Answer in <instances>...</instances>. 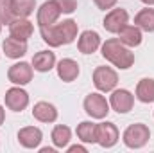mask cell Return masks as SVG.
Segmentation results:
<instances>
[{
	"label": "cell",
	"mask_w": 154,
	"mask_h": 153,
	"mask_svg": "<svg viewBox=\"0 0 154 153\" xmlns=\"http://www.w3.org/2000/svg\"><path fill=\"white\" fill-rule=\"evenodd\" d=\"M116 2H118V0H93V4H95L99 9H102V11H106V9H113Z\"/></svg>",
	"instance_id": "obj_28"
},
{
	"label": "cell",
	"mask_w": 154,
	"mask_h": 153,
	"mask_svg": "<svg viewBox=\"0 0 154 153\" xmlns=\"http://www.w3.org/2000/svg\"><path fill=\"white\" fill-rule=\"evenodd\" d=\"M75 151L86 153V148H84V146H81V144H75V146H70V148H68V153H75Z\"/></svg>",
	"instance_id": "obj_29"
},
{
	"label": "cell",
	"mask_w": 154,
	"mask_h": 153,
	"mask_svg": "<svg viewBox=\"0 0 154 153\" xmlns=\"http://www.w3.org/2000/svg\"><path fill=\"white\" fill-rule=\"evenodd\" d=\"M32 117L39 122H56L57 121V108L48 101H39L32 108Z\"/></svg>",
	"instance_id": "obj_14"
},
{
	"label": "cell",
	"mask_w": 154,
	"mask_h": 153,
	"mask_svg": "<svg viewBox=\"0 0 154 153\" xmlns=\"http://www.w3.org/2000/svg\"><path fill=\"white\" fill-rule=\"evenodd\" d=\"M56 67V54L52 50H39L32 56V69L38 72H48Z\"/></svg>",
	"instance_id": "obj_16"
},
{
	"label": "cell",
	"mask_w": 154,
	"mask_h": 153,
	"mask_svg": "<svg viewBox=\"0 0 154 153\" xmlns=\"http://www.w3.org/2000/svg\"><path fill=\"white\" fill-rule=\"evenodd\" d=\"M11 4H13V13L18 18H27L36 9V0H11Z\"/></svg>",
	"instance_id": "obj_24"
},
{
	"label": "cell",
	"mask_w": 154,
	"mask_h": 153,
	"mask_svg": "<svg viewBox=\"0 0 154 153\" xmlns=\"http://www.w3.org/2000/svg\"><path fill=\"white\" fill-rule=\"evenodd\" d=\"M149 139H151V130H149V126L143 124V122H134V124L127 126L125 132H124V135H122L124 144H125L127 148H131V150H140V148H143V146L149 142Z\"/></svg>",
	"instance_id": "obj_2"
},
{
	"label": "cell",
	"mask_w": 154,
	"mask_h": 153,
	"mask_svg": "<svg viewBox=\"0 0 154 153\" xmlns=\"http://www.w3.org/2000/svg\"><path fill=\"white\" fill-rule=\"evenodd\" d=\"M50 139H52L56 148L63 150V148L68 146V142L72 139V130L68 126H65V124H57V126H54V130L50 133Z\"/></svg>",
	"instance_id": "obj_23"
},
{
	"label": "cell",
	"mask_w": 154,
	"mask_h": 153,
	"mask_svg": "<svg viewBox=\"0 0 154 153\" xmlns=\"http://www.w3.org/2000/svg\"><path fill=\"white\" fill-rule=\"evenodd\" d=\"M134 25L145 33H154V9L151 5L140 9L134 16Z\"/></svg>",
	"instance_id": "obj_21"
},
{
	"label": "cell",
	"mask_w": 154,
	"mask_h": 153,
	"mask_svg": "<svg viewBox=\"0 0 154 153\" xmlns=\"http://www.w3.org/2000/svg\"><path fill=\"white\" fill-rule=\"evenodd\" d=\"M77 139L84 144H95L97 142V124L91 121H82L77 124Z\"/></svg>",
	"instance_id": "obj_19"
},
{
	"label": "cell",
	"mask_w": 154,
	"mask_h": 153,
	"mask_svg": "<svg viewBox=\"0 0 154 153\" xmlns=\"http://www.w3.org/2000/svg\"><path fill=\"white\" fill-rule=\"evenodd\" d=\"M118 83V74L111 67L100 65L93 70V85L99 92H111Z\"/></svg>",
	"instance_id": "obj_4"
},
{
	"label": "cell",
	"mask_w": 154,
	"mask_h": 153,
	"mask_svg": "<svg viewBox=\"0 0 154 153\" xmlns=\"http://www.w3.org/2000/svg\"><path fill=\"white\" fill-rule=\"evenodd\" d=\"M2 49H4V52H5L7 58L20 60L27 52V41H22V40H16V38H13V36H9V38L4 40Z\"/></svg>",
	"instance_id": "obj_17"
},
{
	"label": "cell",
	"mask_w": 154,
	"mask_h": 153,
	"mask_svg": "<svg viewBox=\"0 0 154 153\" xmlns=\"http://www.w3.org/2000/svg\"><path fill=\"white\" fill-rule=\"evenodd\" d=\"M41 139H43V133L36 126H25L18 132V142L27 150H36L41 144Z\"/></svg>",
	"instance_id": "obj_12"
},
{
	"label": "cell",
	"mask_w": 154,
	"mask_h": 153,
	"mask_svg": "<svg viewBox=\"0 0 154 153\" xmlns=\"http://www.w3.org/2000/svg\"><path fill=\"white\" fill-rule=\"evenodd\" d=\"M109 106L115 110L116 114H127V112H131L133 106H134V96H133L129 90H125V88L111 90Z\"/></svg>",
	"instance_id": "obj_5"
},
{
	"label": "cell",
	"mask_w": 154,
	"mask_h": 153,
	"mask_svg": "<svg viewBox=\"0 0 154 153\" xmlns=\"http://www.w3.org/2000/svg\"><path fill=\"white\" fill-rule=\"evenodd\" d=\"M136 99L142 103H154V79L143 77L136 85Z\"/></svg>",
	"instance_id": "obj_22"
},
{
	"label": "cell",
	"mask_w": 154,
	"mask_h": 153,
	"mask_svg": "<svg viewBox=\"0 0 154 153\" xmlns=\"http://www.w3.org/2000/svg\"><path fill=\"white\" fill-rule=\"evenodd\" d=\"M145 5H154V0H142Z\"/></svg>",
	"instance_id": "obj_32"
},
{
	"label": "cell",
	"mask_w": 154,
	"mask_h": 153,
	"mask_svg": "<svg viewBox=\"0 0 154 153\" xmlns=\"http://www.w3.org/2000/svg\"><path fill=\"white\" fill-rule=\"evenodd\" d=\"M118 128H116L115 122H99L97 124V144L102 146V148H113L116 142H118Z\"/></svg>",
	"instance_id": "obj_6"
},
{
	"label": "cell",
	"mask_w": 154,
	"mask_h": 153,
	"mask_svg": "<svg viewBox=\"0 0 154 153\" xmlns=\"http://www.w3.org/2000/svg\"><path fill=\"white\" fill-rule=\"evenodd\" d=\"M7 27H9V36H13L16 40H22V41H27L32 36V33H34V25L27 18H18L16 16Z\"/></svg>",
	"instance_id": "obj_11"
},
{
	"label": "cell",
	"mask_w": 154,
	"mask_h": 153,
	"mask_svg": "<svg viewBox=\"0 0 154 153\" xmlns=\"http://www.w3.org/2000/svg\"><path fill=\"white\" fill-rule=\"evenodd\" d=\"M59 25V31H61V36H63V45H68L72 41H75L77 38V22L68 18V20H63Z\"/></svg>",
	"instance_id": "obj_25"
},
{
	"label": "cell",
	"mask_w": 154,
	"mask_h": 153,
	"mask_svg": "<svg viewBox=\"0 0 154 153\" xmlns=\"http://www.w3.org/2000/svg\"><path fill=\"white\" fill-rule=\"evenodd\" d=\"M127 24H129V15H127V11L122 9V7L109 9V11L106 13L104 20H102L104 29H106L108 33H113V34H116V33H118L124 25H127Z\"/></svg>",
	"instance_id": "obj_7"
},
{
	"label": "cell",
	"mask_w": 154,
	"mask_h": 153,
	"mask_svg": "<svg viewBox=\"0 0 154 153\" xmlns=\"http://www.w3.org/2000/svg\"><path fill=\"white\" fill-rule=\"evenodd\" d=\"M5 106L13 112H22L29 106V94L22 88V86H13L5 92L4 96Z\"/></svg>",
	"instance_id": "obj_9"
},
{
	"label": "cell",
	"mask_w": 154,
	"mask_h": 153,
	"mask_svg": "<svg viewBox=\"0 0 154 153\" xmlns=\"http://www.w3.org/2000/svg\"><path fill=\"white\" fill-rule=\"evenodd\" d=\"M4 121H5V110H4V106L0 105V126L4 124Z\"/></svg>",
	"instance_id": "obj_30"
},
{
	"label": "cell",
	"mask_w": 154,
	"mask_h": 153,
	"mask_svg": "<svg viewBox=\"0 0 154 153\" xmlns=\"http://www.w3.org/2000/svg\"><path fill=\"white\" fill-rule=\"evenodd\" d=\"M14 13H13V4L11 0H0V24L2 25H9L14 20Z\"/></svg>",
	"instance_id": "obj_26"
},
{
	"label": "cell",
	"mask_w": 154,
	"mask_h": 153,
	"mask_svg": "<svg viewBox=\"0 0 154 153\" xmlns=\"http://www.w3.org/2000/svg\"><path fill=\"white\" fill-rule=\"evenodd\" d=\"M59 15H61V9L59 5L54 2V0H47L39 5L38 15H36V20H38L39 27H45V25H52L59 20Z\"/></svg>",
	"instance_id": "obj_10"
},
{
	"label": "cell",
	"mask_w": 154,
	"mask_h": 153,
	"mask_svg": "<svg viewBox=\"0 0 154 153\" xmlns=\"http://www.w3.org/2000/svg\"><path fill=\"white\" fill-rule=\"evenodd\" d=\"M84 112L90 115L91 119H104L109 114V103L106 101V97L99 92H91L84 97Z\"/></svg>",
	"instance_id": "obj_3"
},
{
	"label": "cell",
	"mask_w": 154,
	"mask_h": 153,
	"mask_svg": "<svg viewBox=\"0 0 154 153\" xmlns=\"http://www.w3.org/2000/svg\"><path fill=\"white\" fill-rule=\"evenodd\" d=\"M39 151L41 153H54V150H52V148H41Z\"/></svg>",
	"instance_id": "obj_31"
},
{
	"label": "cell",
	"mask_w": 154,
	"mask_h": 153,
	"mask_svg": "<svg viewBox=\"0 0 154 153\" xmlns=\"http://www.w3.org/2000/svg\"><path fill=\"white\" fill-rule=\"evenodd\" d=\"M100 49H102V56L120 70H127L134 63V52H131V47L124 45L118 38L106 40Z\"/></svg>",
	"instance_id": "obj_1"
},
{
	"label": "cell",
	"mask_w": 154,
	"mask_h": 153,
	"mask_svg": "<svg viewBox=\"0 0 154 153\" xmlns=\"http://www.w3.org/2000/svg\"><path fill=\"white\" fill-rule=\"evenodd\" d=\"M32 74H34V69L31 67V63L27 61H20V63H14L9 67L7 70V79L18 86H23L27 83L32 81Z\"/></svg>",
	"instance_id": "obj_8"
},
{
	"label": "cell",
	"mask_w": 154,
	"mask_h": 153,
	"mask_svg": "<svg viewBox=\"0 0 154 153\" xmlns=\"http://www.w3.org/2000/svg\"><path fill=\"white\" fill-rule=\"evenodd\" d=\"M99 47H100V36H99L97 31L88 29V31L81 33V36L77 40L79 52H82V54H93V52H97Z\"/></svg>",
	"instance_id": "obj_13"
},
{
	"label": "cell",
	"mask_w": 154,
	"mask_h": 153,
	"mask_svg": "<svg viewBox=\"0 0 154 153\" xmlns=\"http://www.w3.org/2000/svg\"><path fill=\"white\" fill-rule=\"evenodd\" d=\"M57 76L59 79H63L65 83H70V81H75L79 76V63L72 58H63L59 63H57Z\"/></svg>",
	"instance_id": "obj_15"
},
{
	"label": "cell",
	"mask_w": 154,
	"mask_h": 153,
	"mask_svg": "<svg viewBox=\"0 0 154 153\" xmlns=\"http://www.w3.org/2000/svg\"><path fill=\"white\" fill-rule=\"evenodd\" d=\"M0 31H2V24H0Z\"/></svg>",
	"instance_id": "obj_33"
},
{
	"label": "cell",
	"mask_w": 154,
	"mask_h": 153,
	"mask_svg": "<svg viewBox=\"0 0 154 153\" xmlns=\"http://www.w3.org/2000/svg\"><path fill=\"white\" fill-rule=\"evenodd\" d=\"M54 2L59 5L61 13H65V15H72L77 9V0H54Z\"/></svg>",
	"instance_id": "obj_27"
},
{
	"label": "cell",
	"mask_w": 154,
	"mask_h": 153,
	"mask_svg": "<svg viewBox=\"0 0 154 153\" xmlns=\"http://www.w3.org/2000/svg\"><path fill=\"white\" fill-rule=\"evenodd\" d=\"M39 34H41V40L48 47H61L63 45V36H61V31H59L57 24L39 27Z\"/></svg>",
	"instance_id": "obj_20"
},
{
	"label": "cell",
	"mask_w": 154,
	"mask_h": 153,
	"mask_svg": "<svg viewBox=\"0 0 154 153\" xmlns=\"http://www.w3.org/2000/svg\"><path fill=\"white\" fill-rule=\"evenodd\" d=\"M118 40L124 43V45H127V47H138L140 43H142V29L140 27H136V25H124L118 33Z\"/></svg>",
	"instance_id": "obj_18"
}]
</instances>
